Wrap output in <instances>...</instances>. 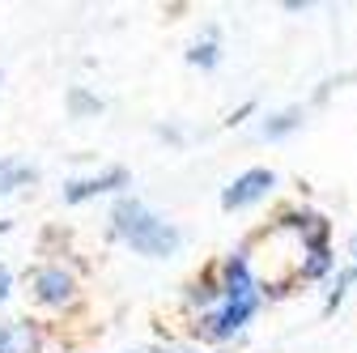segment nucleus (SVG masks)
I'll list each match as a JSON object with an SVG mask.
<instances>
[{"label":"nucleus","instance_id":"obj_1","mask_svg":"<svg viewBox=\"0 0 357 353\" xmlns=\"http://www.w3.org/2000/svg\"><path fill=\"white\" fill-rule=\"evenodd\" d=\"M111 234L119 243H128L137 255L145 260H166L178 251V243H183V234H178L174 222H166V217H158L141 196H119L115 209H111Z\"/></svg>","mask_w":357,"mask_h":353},{"label":"nucleus","instance_id":"obj_2","mask_svg":"<svg viewBox=\"0 0 357 353\" xmlns=\"http://www.w3.org/2000/svg\"><path fill=\"white\" fill-rule=\"evenodd\" d=\"M259 302H264V294H255V298H243V302H226L221 298L213 311H204L196 324H192V332L200 336V340H213V345H221V340H234L251 320H255V311H259Z\"/></svg>","mask_w":357,"mask_h":353},{"label":"nucleus","instance_id":"obj_3","mask_svg":"<svg viewBox=\"0 0 357 353\" xmlns=\"http://www.w3.org/2000/svg\"><path fill=\"white\" fill-rule=\"evenodd\" d=\"M273 188H277V174L268 170V166H251V170H243V174H238L234 183L221 188V209H226V213L251 209V204H259Z\"/></svg>","mask_w":357,"mask_h":353},{"label":"nucleus","instance_id":"obj_4","mask_svg":"<svg viewBox=\"0 0 357 353\" xmlns=\"http://www.w3.org/2000/svg\"><path fill=\"white\" fill-rule=\"evenodd\" d=\"M273 230H294L298 243H302V251L332 247V222H328L324 213H315V209H285L273 222Z\"/></svg>","mask_w":357,"mask_h":353},{"label":"nucleus","instance_id":"obj_5","mask_svg":"<svg viewBox=\"0 0 357 353\" xmlns=\"http://www.w3.org/2000/svg\"><path fill=\"white\" fill-rule=\"evenodd\" d=\"M132 183V174L123 170V166H111V170H102V174H89V179H68L64 183V204H85V200H94V196H102V192H119V188H128Z\"/></svg>","mask_w":357,"mask_h":353},{"label":"nucleus","instance_id":"obj_6","mask_svg":"<svg viewBox=\"0 0 357 353\" xmlns=\"http://www.w3.org/2000/svg\"><path fill=\"white\" fill-rule=\"evenodd\" d=\"M30 290H34V298H38L43 306H64V302H73L77 281H73V273L60 269V264H47V269H38V273L30 277Z\"/></svg>","mask_w":357,"mask_h":353},{"label":"nucleus","instance_id":"obj_7","mask_svg":"<svg viewBox=\"0 0 357 353\" xmlns=\"http://www.w3.org/2000/svg\"><path fill=\"white\" fill-rule=\"evenodd\" d=\"M0 353H38V332L26 320L0 324Z\"/></svg>","mask_w":357,"mask_h":353},{"label":"nucleus","instance_id":"obj_8","mask_svg":"<svg viewBox=\"0 0 357 353\" xmlns=\"http://www.w3.org/2000/svg\"><path fill=\"white\" fill-rule=\"evenodd\" d=\"M188 302L200 306V315L213 311V306L221 302V273H217V269H204V273L188 285Z\"/></svg>","mask_w":357,"mask_h":353},{"label":"nucleus","instance_id":"obj_9","mask_svg":"<svg viewBox=\"0 0 357 353\" xmlns=\"http://www.w3.org/2000/svg\"><path fill=\"white\" fill-rule=\"evenodd\" d=\"M302 119H306V111H302V107H285V111L268 115V119L259 123V137H264V141H285L289 132H298V128H302Z\"/></svg>","mask_w":357,"mask_h":353},{"label":"nucleus","instance_id":"obj_10","mask_svg":"<svg viewBox=\"0 0 357 353\" xmlns=\"http://www.w3.org/2000/svg\"><path fill=\"white\" fill-rule=\"evenodd\" d=\"M38 179V170L30 162H17V158H0V196H9L17 188H30Z\"/></svg>","mask_w":357,"mask_h":353},{"label":"nucleus","instance_id":"obj_11","mask_svg":"<svg viewBox=\"0 0 357 353\" xmlns=\"http://www.w3.org/2000/svg\"><path fill=\"white\" fill-rule=\"evenodd\" d=\"M332 269H336V251L332 247H315V251H306L298 260V277L302 281H324Z\"/></svg>","mask_w":357,"mask_h":353},{"label":"nucleus","instance_id":"obj_12","mask_svg":"<svg viewBox=\"0 0 357 353\" xmlns=\"http://www.w3.org/2000/svg\"><path fill=\"white\" fill-rule=\"evenodd\" d=\"M221 60V43H217V30H204V38L192 43V52H188V64L196 68H217Z\"/></svg>","mask_w":357,"mask_h":353},{"label":"nucleus","instance_id":"obj_13","mask_svg":"<svg viewBox=\"0 0 357 353\" xmlns=\"http://www.w3.org/2000/svg\"><path fill=\"white\" fill-rule=\"evenodd\" d=\"M64 107H68V115H73V119H85V115H102V98H94L89 90H81V85H73V90H68Z\"/></svg>","mask_w":357,"mask_h":353},{"label":"nucleus","instance_id":"obj_14","mask_svg":"<svg viewBox=\"0 0 357 353\" xmlns=\"http://www.w3.org/2000/svg\"><path fill=\"white\" fill-rule=\"evenodd\" d=\"M336 281H340L344 290H349V285H357V234L349 239V264H344V269L336 273Z\"/></svg>","mask_w":357,"mask_h":353},{"label":"nucleus","instance_id":"obj_15","mask_svg":"<svg viewBox=\"0 0 357 353\" xmlns=\"http://www.w3.org/2000/svg\"><path fill=\"white\" fill-rule=\"evenodd\" d=\"M9 290H13V277H9V269H5V264H0V302L9 298Z\"/></svg>","mask_w":357,"mask_h":353},{"label":"nucleus","instance_id":"obj_16","mask_svg":"<svg viewBox=\"0 0 357 353\" xmlns=\"http://www.w3.org/2000/svg\"><path fill=\"white\" fill-rule=\"evenodd\" d=\"M251 111H255V103H243V107H238V111H234V115H230V119H226V123H230V128H234V123H243V119H247V115H251Z\"/></svg>","mask_w":357,"mask_h":353},{"label":"nucleus","instance_id":"obj_17","mask_svg":"<svg viewBox=\"0 0 357 353\" xmlns=\"http://www.w3.org/2000/svg\"><path fill=\"white\" fill-rule=\"evenodd\" d=\"M13 230V222H9V217H0V234H9Z\"/></svg>","mask_w":357,"mask_h":353},{"label":"nucleus","instance_id":"obj_18","mask_svg":"<svg viewBox=\"0 0 357 353\" xmlns=\"http://www.w3.org/2000/svg\"><path fill=\"white\" fill-rule=\"evenodd\" d=\"M158 353H162V349H158ZM174 353H192V349H174Z\"/></svg>","mask_w":357,"mask_h":353}]
</instances>
